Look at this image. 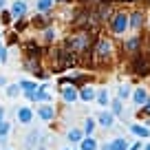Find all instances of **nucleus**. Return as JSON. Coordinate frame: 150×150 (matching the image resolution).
Listing matches in <instances>:
<instances>
[{
	"label": "nucleus",
	"mask_w": 150,
	"mask_h": 150,
	"mask_svg": "<svg viewBox=\"0 0 150 150\" xmlns=\"http://www.w3.org/2000/svg\"><path fill=\"white\" fill-rule=\"evenodd\" d=\"M141 108H144V112H148V115H150V97H148V102H146Z\"/></svg>",
	"instance_id": "c85d7f7f"
},
{
	"label": "nucleus",
	"mask_w": 150,
	"mask_h": 150,
	"mask_svg": "<svg viewBox=\"0 0 150 150\" xmlns=\"http://www.w3.org/2000/svg\"><path fill=\"white\" fill-rule=\"evenodd\" d=\"M132 73H137V75H148L150 73V60L146 55H137V60L132 62Z\"/></svg>",
	"instance_id": "f03ea898"
},
{
	"label": "nucleus",
	"mask_w": 150,
	"mask_h": 150,
	"mask_svg": "<svg viewBox=\"0 0 150 150\" xmlns=\"http://www.w3.org/2000/svg\"><path fill=\"white\" fill-rule=\"evenodd\" d=\"M7 95H9V97H18V95H20V84L7 86Z\"/></svg>",
	"instance_id": "aec40b11"
},
{
	"label": "nucleus",
	"mask_w": 150,
	"mask_h": 150,
	"mask_svg": "<svg viewBox=\"0 0 150 150\" xmlns=\"http://www.w3.org/2000/svg\"><path fill=\"white\" fill-rule=\"evenodd\" d=\"M95 130V122H93V119H86V122H84V132H86V135H91V132H93Z\"/></svg>",
	"instance_id": "b1692460"
},
{
	"label": "nucleus",
	"mask_w": 150,
	"mask_h": 150,
	"mask_svg": "<svg viewBox=\"0 0 150 150\" xmlns=\"http://www.w3.org/2000/svg\"><path fill=\"white\" fill-rule=\"evenodd\" d=\"M53 7V0H38V9L40 11H49Z\"/></svg>",
	"instance_id": "4be33fe9"
},
{
	"label": "nucleus",
	"mask_w": 150,
	"mask_h": 150,
	"mask_svg": "<svg viewBox=\"0 0 150 150\" xmlns=\"http://www.w3.org/2000/svg\"><path fill=\"white\" fill-rule=\"evenodd\" d=\"M128 24H130L132 29H141L144 27V13H141V11H135V13L130 16V20H128Z\"/></svg>",
	"instance_id": "9d476101"
},
{
	"label": "nucleus",
	"mask_w": 150,
	"mask_h": 150,
	"mask_svg": "<svg viewBox=\"0 0 150 150\" xmlns=\"http://www.w3.org/2000/svg\"><path fill=\"white\" fill-rule=\"evenodd\" d=\"M144 150H150V144H148V146H146V148H144Z\"/></svg>",
	"instance_id": "72a5a7b5"
},
{
	"label": "nucleus",
	"mask_w": 150,
	"mask_h": 150,
	"mask_svg": "<svg viewBox=\"0 0 150 150\" xmlns=\"http://www.w3.org/2000/svg\"><path fill=\"white\" fill-rule=\"evenodd\" d=\"M44 38H47V40H53V38H55V29L47 27V29H44Z\"/></svg>",
	"instance_id": "bb28decb"
},
{
	"label": "nucleus",
	"mask_w": 150,
	"mask_h": 150,
	"mask_svg": "<svg viewBox=\"0 0 150 150\" xmlns=\"http://www.w3.org/2000/svg\"><path fill=\"white\" fill-rule=\"evenodd\" d=\"M0 9H5V0H0Z\"/></svg>",
	"instance_id": "473e14b6"
},
{
	"label": "nucleus",
	"mask_w": 150,
	"mask_h": 150,
	"mask_svg": "<svg viewBox=\"0 0 150 150\" xmlns=\"http://www.w3.org/2000/svg\"><path fill=\"white\" fill-rule=\"evenodd\" d=\"M9 130H11V124L2 119V122H0V139H5V137L9 135Z\"/></svg>",
	"instance_id": "a211bd4d"
},
{
	"label": "nucleus",
	"mask_w": 150,
	"mask_h": 150,
	"mask_svg": "<svg viewBox=\"0 0 150 150\" xmlns=\"http://www.w3.org/2000/svg\"><path fill=\"white\" fill-rule=\"evenodd\" d=\"M38 115H40V117H42L44 122H51V119L55 117V106H53L51 102H47L44 106H40V108H38Z\"/></svg>",
	"instance_id": "39448f33"
},
{
	"label": "nucleus",
	"mask_w": 150,
	"mask_h": 150,
	"mask_svg": "<svg viewBox=\"0 0 150 150\" xmlns=\"http://www.w3.org/2000/svg\"><path fill=\"white\" fill-rule=\"evenodd\" d=\"M31 119H33V110L29 106L18 108V122L20 124H31Z\"/></svg>",
	"instance_id": "6e6552de"
},
{
	"label": "nucleus",
	"mask_w": 150,
	"mask_h": 150,
	"mask_svg": "<svg viewBox=\"0 0 150 150\" xmlns=\"http://www.w3.org/2000/svg\"><path fill=\"white\" fill-rule=\"evenodd\" d=\"M20 84V88L24 91V93H33V91H38V84H33V82H29V80H22V82H18Z\"/></svg>",
	"instance_id": "2eb2a0df"
},
{
	"label": "nucleus",
	"mask_w": 150,
	"mask_h": 150,
	"mask_svg": "<svg viewBox=\"0 0 150 150\" xmlns=\"http://www.w3.org/2000/svg\"><path fill=\"white\" fill-rule=\"evenodd\" d=\"M97 102H99V106H106V104L110 102V97H108V91H106V88H102V91L97 93Z\"/></svg>",
	"instance_id": "f3484780"
},
{
	"label": "nucleus",
	"mask_w": 150,
	"mask_h": 150,
	"mask_svg": "<svg viewBox=\"0 0 150 150\" xmlns=\"http://www.w3.org/2000/svg\"><path fill=\"white\" fill-rule=\"evenodd\" d=\"M24 13H27V2H24V0H16L13 7H11V16H16V18H22Z\"/></svg>",
	"instance_id": "1a4fd4ad"
},
{
	"label": "nucleus",
	"mask_w": 150,
	"mask_h": 150,
	"mask_svg": "<svg viewBox=\"0 0 150 150\" xmlns=\"http://www.w3.org/2000/svg\"><path fill=\"white\" fill-rule=\"evenodd\" d=\"M66 47H69V51H73V53H84V51H88V47H91V35L88 33H77V35H71L69 40H66Z\"/></svg>",
	"instance_id": "f257e3e1"
},
{
	"label": "nucleus",
	"mask_w": 150,
	"mask_h": 150,
	"mask_svg": "<svg viewBox=\"0 0 150 150\" xmlns=\"http://www.w3.org/2000/svg\"><path fill=\"white\" fill-rule=\"evenodd\" d=\"M119 99H128L130 97V86H119Z\"/></svg>",
	"instance_id": "5701e85b"
},
{
	"label": "nucleus",
	"mask_w": 150,
	"mask_h": 150,
	"mask_svg": "<svg viewBox=\"0 0 150 150\" xmlns=\"http://www.w3.org/2000/svg\"><path fill=\"white\" fill-rule=\"evenodd\" d=\"M69 139H71V141H82V130L71 128V130H69Z\"/></svg>",
	"instance_id": "412c9836"
},
{
	"label": "nucleus",
	"mask_w": 150,
	"mask_h": 150,
	"mask_svg": "<svg viewBox=\"0 0 150 150\" xmlns=\"http://www.w3.org/2000/svg\"><path fill=\"white\" fill-rule=\"evenodd\" d=\"M110 51H112L110 40H99L97 49H95V53H97V57H99V60H106V57L110 55Z\"/></svg>",
	"instance_id": "20e7f679"
},
{
	"label": "nucleus",
	"mask_w": 150,
	"mask_h": 150,
	"mask_svg": "<svg viewBox=\"0 0 150 150\" xmlns=\"http://www.w3.org/2000/svg\"><path fill=\"white\" fill-rule=\"evenodd\" d=\"M80 144H82V150H97V144H95V139L91 135L86 137V139H82Z\"/></svg>",
	"instance_id": "4468645a"
},
{
	"label": "nucleus",
	"mask_w": 150,
	"mask_h": 150,
	"mask_svg": "<svg viewBox=\"0 0 150 150\" xmlns=\"http://www.w3.org/2000/svg\"><path fill=\"white\" fill-rule=\"evenodd\" d=\"M148 88H144V86H141V88H135V93H132V99H135V104L137 106H144L146 102H148Z\"/></svg>",
	"instance_id": "0eeeda50"
},
{
	"label": "nucleus",
	"mask_w": 150,
	"mask_h": 150,
	"mask_svg": "<svg viewBox=\"0 0 150 150\" xmlns=\"http://www.w3.org/2000/svg\"><path fill=\"white\" fill-rule=\"evenodd\" d=\"M2 119H5V108L0 106V122H2Z\"/></svg>",
	"instance_id": "c756f323"
},
{
	"label": "nucleus",
	"mask_w": 150,
	"mask_h": 150,
	"mask_svg": "<svg viewBox=\"0 0 150 150\" xmlns=\"http://www.w3.org/2000/svg\"><path fill=\"white\" fill-rule=\"evenodd\" d=\"M82 2H88V0H82Z\"/></svg>",
	"instance_id": "c9c22d12"
},
{
	"label": "nucleus",
	"mask_w": 150,
	"mask_h": 150,
	"mask_svg": "<svg viewBox=\"0 0 150 150\" xmlns=\"http://www.w3.org/2000/svg\"><path fill=\"white\" fill-rule=\"evenodd\" d=\"M102 150H112V146H110V144H106V146H102Z\"/></svg>",
	"instance_id": "7c9ffc66"
},
{
	"label": "nucleus",
	"mask_w": 150,
	"mask_h": 150,
	"mask_svg": "<svg viewBox=\"0 0 150 150\" xmlns=\"http://www.w3.org/2000/svg\"><path fill=\"white\" fill-rule=\"evenodd\" d=\"M110 20H112V31L115 33H124L128 29V16L126 13H115Z\"/></svg>",
	"instance_id": "7ed1b4c3"
},
{
	"label": "nucleus",
	"mask_w": 150,
	"mask_h": 150,
	"mask_svg": "<svg viewBox=\"0 0 150 150\" xmlns=\"http://www.w3.org/2000/svg\"><path fill=\"white\" fill-rule=\"evenodd\" d=\"M139 42H141L139 38H135V40H130V42H128V44H126V49H128V51H135V49H137V47H139Z\"/></svg>",
	"instance_id": "a878e982"
},
{
	"label": "nucleus",
	"mask_w": 150,
	"mask_h": 150,
	"mask_svg": "<svg viewBox=\"0 0 150 150\" xmlns=\"http://www.w3.org/2000/svg\"><path fill=\"white\" fill-rule=\"evenodd\" d=\"M124 2H135V0H124Z\"/></svg>",
	"instance_id": "f704fd0d"
},
{
	"label": "nucleus",
	"mask_w": 150,
	"mask_h": 150,
	"mask_svg": "<svg viewBox=\"0 0 150 150\" xmlns=\"http://www.w3.org/2000/svg\"><path fill=\"white\" fill-rule=\"evenodd\" d=\"M0 62H7V49L0 44Z\"/></svg>",
	"instance_id": "cd10ccee"
},
{
	"label": "nucleus",
	"mask_w": 150,
	"mask_h": 150,
	"mask_svg": "<svg viewBox=\"0 0 150 150\" xmlns=\"http://www.w3.org/2000/svg\"><path fill=\"white\" fill-rule=\"evenodd\" d=\"M7 84V80H5V77H0V86H5Z\"/></svg>",
	"instance_id": "2f4dec72"
},
{
	"label": "nucleus",
	"mask_w": 150,
	"mask_h": 150,
	"mask_svg": "<svg viewBox=\"0 0 150 150\" xmlns=\"http://www.w3.org/2000/svg\"><path fill=\"white\" fill-rule=\"evenodd\" d=\"M110 106H112V115H122V99H115Z\"/></svg>",
	"instance_id": "393cba45"
},
{
	"label": "nucleus",
	"mask_w": 150,
	"mask_h": 150,
	"mask_svg": "<svg viewBox=\"0 0 150 150\" xmlns=\"http://www.w3.org/2000/svg\"><path fill=\"white\" fill-rule=\"evenodd\" d=\"M33 27H49V18L47 16H35L33 18Z\"/></svg>",
	"instance_id": "6ab92c4d"
},
{
	"label": "nucleus",
	"mask_w": 150,
	"mask_h": 150,
	"mask_svg": "<svg viewBox=\"0 0 150 150\" xmlns=\"http://www.w3.org/2000/svg\"><path fill=\"white\" fill-rule=\"evenodd\" d=\"M110 146H112V150H128V141L126 139H112Z\"/></svg>",
	"instance_id": "dca6fc26"
},
{
	"label": "nucleus",
	"mask_w": 150,
	"mask_h": 150,
	"mask_svg": "<svg viewBox=\"0 0 150 150\" xmlns=\"http://www.w3.org/2000/svg\"><path fill=\"white\" fill-rule=\"evenodd\" d=\"M62 97H64L66 104H73L75 99H80V93H77V88L71 84V86H64V88H62Z\"/></svg>",
	"instance_id": "423d86ee"
},
{
	"label": "nucleus",
	"mask_w": 150,
	"mask_h": 150,
	"mask_svg": "<svg viewBox=\"0 0 150 150\" xmlns=\"http://www.w3.org/2000/svg\"><path fill=\"white\" fill-rule=\"evenodd\" d=\"M99 126H104V128H110L112 126V122H115V115L112 112H99Z\"/></svg>",
	"instance_id": "9b49d317"
},
{
	"label": "nucleus",
	"mask_w": 150,
	"mask_h": 150,
	"mask_svg": "<svg viewBox=\"0 0 150 150\" xmlns=\"http://www.w3.org/2000/svg\"><path fill=\"white\" fill-rule=\"evenodd\" d=\"M80 99H82V102H91V99H95V88H93V86H84V88L80 91Z\"/></svg>",
	"instance_id": "f8f14e48"
},
{
	"label": "nucleus",
	"mask_w": 150,
	"mask_h": 150,
	"mask_svg": "<svg viewBox=\"0 0 150 150\" xmlns=\"http://www.w3.org/2000/svg\"><path fill=\"white\" fill-rule=\"evenodd\" d=\"M130 130L135 132V135H139V137H148V135H150V128L139 126V124H130Z\"/></svg>",
	"instance_id": "ddd939ff"
},
{
	"label": "nucleus",
	"mask_w": 150,
	"mask_h": 150,
	"mask_svg": "<svg viewBox=\"0 0 150 150\" xmlns=\"http://www.w3.org/2000/svg\"><path fill=\"white\" fill-rule=\"evenodd\" d=\"M64 150H69V148H64Z\"/></svg>",
	"instance_id": "e433bc0d"
}]
</instances>
